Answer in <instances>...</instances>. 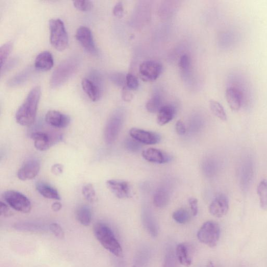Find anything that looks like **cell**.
Returning a JSON list of instances; mask_svg holds the SVG:
<instances>
[{"label":"cell","instance_id":"obj_42","mask_svg":"<svg viewBox=\"0 0 267 267\" xmlns=\"http://www.w3.org/2000/svg\"><path fill=\"white\" fill-rule=\"evenodd\" d=\"M188 203L192 215L193 216L197 215L199 210L198 200L196 198H190L188 199Z\"/></svg>","mask_w":267,"mask_h":267},{"label":"cell","instance_id":"obj_4","mask_svg":"<svg viewBox=\"0 0 267 267\" xmlns=\"http://www.w3.org/2000/svg\"><path fill=\"white\" fill-rule=\"evenodd\" d=\"M51 42L58 51H63L68 45V37L64 23L60 19H52L50 21Z\"/></svg>","mask_w":267,"mask_h":267},{"label":"cell","instance_id":"obj_19","mask_svg":"<svg viewBox=\"0 0 267 267\" xmlns=\"http://www.w3.org/2000/svg\"><path fill=\"white\" fill-rule=\"evenodd\" d=\"M54 60L52 54L48 52L40 53L35 61V67L40 70L47 71L52 68Z\"/></svg>","mask_w":267,"mask_h":267},{"label":"cell","instance_id":"obj_23","mask_svg":"<svg viewBox=\"0 0 267 267\" xmlns=\"http://www.w3.org/2000/svg\"><path fill=\"white\" fill-rule=\"evenodd\" d=\"M176 255L180 264L185 266H189L192 263V259L189 252L188 247L184 244L179 245L176 248Z\"/></svg>","mask_w":267,"mask_h":267},{"label":"cell","instance_id":"obj_24","mask_svg":"<svg viewBox=\"0 0 267 267\" xmlns=\"http://www.w3.org/2000/svg\"><path fill=\"white\" fill-rule=\"evenodd\" d=\"M77 219L84 226H88L92 221V213L90 209L87 206H80L76 211Z\"/></svg>","mask_w":267,"mask_h":267},{"label":"cell","instance_id":"obj_35","mask_svg":"<svg viewBox=\"0 0 267 267\" xmlns=\"http://www.w3.org/2000/svg\"><path fill=\"white\" fill-rule=\"evenodd\" d=\"M125 148L129 151L136 152L140 150V143L132 138H128L125 141Z\"/></svg>","mask_w":267,"mask_h":267},{"label":"cell","instance_id":"obj_3","mask_svg":"<svg viewBox=\"0 0 267 267\" xmlns=\"http://www.w3.org/2000/svg\"><path fill=\"white\" fill-rule=\"evenodd\" d=\"M79 65L80 60L76 57L62 61L53 72L50 81L51 87L56 88L62 86L75 74Z\"/></svg>","mask_w":267,"mask_h":267},{"label":"cell","instance_id":"obj_15","mask_svg":"<svg viewBox=\"0 0 267 267\" xmlns=\"http://www.w3.org/2000/svg\"><path fill=\"white\" fill-rule=\"evenodd\" d=\"M46 124L53 127L63 129L68 126L70 123L69 116L56 110L48 111L45 116Z\"/></svg>","mask_w":267,"mask_h":267},{"label":"cell","instance_id":"obj_32","mask_svg":"<svg viewBox=\"0 0 267 267\" xmlns=\"http://www.w3.org/2000/svg\"><path fill=\"white\" fill-rule=\"evenodd\" d=\"M13 47V43L8 41L0 47V60H1V67H3L11 54Z\"/></svg>","mask_w":267,"mask_h":267},{"label":"cell","instance_id":"obj_11","mask_svg":"<svg viewBox=\"0 0 267 267\" xmlns=\"http://www.w3.org/2000/svg\"><path fill=\"white\" fill-rule=\"evenodd\" d=\"M40 169V162L37 159H31L24 163L18 169L17 177L21 181L32 180L37 177Z\"/></svg>","mask_w":267,"mask_h":267},{"label":"cell","instance_id":"obj_10","mask_svg":"<svg viewBox=\"0 0 267 267\" xmlns=\"http://www.w3.org/2000/svg\"><path fill=\"white\" fill-rule=\"evenodd\" d=\"M76 38L85 50L91 55L98 54L91 30L86 27H81L76 33Z\"/></svg>","mask_w":267,"mask_h":267},{"label":"cell","instance_id":"obj_7","mask_svg":"<svg viewBox=\"0 0 267 267\" xmlns=\"http://www.w3.org/2000/svg\"><path fill=\"white\" fill-rule=\"evenodd\" d=\"M123 123L124 115L120 111H116L110 117L104 132L105 140L108 144L113 143L116 140Z\"/></svg>","mask_w":267,"mask_h":267},{"label":"cell","instance_id":"obj_13","mask_svg":"<svg viewBox=\"0 0 267 267\" xmlns=\"http://www.w3.org/2000/svg\"><path fill=\"white\" fill-rule=\"evenodd\" d=\"M229 208V202L227 197L224 193L218 194L211 203L209 210L210 213L216 217L226 215Z\"/></svg>","mask_w":267,"mask_h":267},{"label":"cell","instance_id":"obj_34","mask_svg":"<svg viewBox=\"0 0 267 267\" xmlns=\"http://www.w3.org/2000/svg\"><path fill=\"white\" fill-rule=\"evenodd\" d=\"M177 257L172 249L167 250L162 267H178Z\"/></svg>","mask_w":267,"mask_h":267},{"label":"cell","instance_id":"obj_25","mask_svg":"<svg viewBox=\"0 0 267 267\" xmlns=\"http://www.w3.org/2000/svg\"><path fill=\"white\" fill-rule=\"evenodd\" d=\"M32 71V67H28L21 71L9 81V86L10 87L17 86L26 82L31 76Z\"/></svg>","mask_w":267,"mask_h":267},{"label":"cell","instance_id":"obj_26","mask_svg":"<svg viewBox=\"0 0 267 267\" xmlns=\"http://www.w3.org/2000/svg\"><path fill=\"white\" fill-rule=\"evenodd\" d=\"M14 228L17 230L34 233H42L46 230V228L44 226L31 223H17L14 225Z\"/></svg>","mask_w":267,"mask_h":267},{"label":"cell","instance_id":"obj_1","mask_svg":"<svg viewBox=\"0 0 267 267\" xmlns=\"http://www.w3.org/2000/svg\"><path fill=\"white\" fill-rule=\"evenodd\" d=\"M40 95L41 88L38 86L34 87L29 93L16 113V120L19 125L30 127L34 123Z\"/></svg>","mask_w":267,"mask_h":267},{"label":"cell","instance_id":"obj_47","mask_svg":"<svg viewBox=\"0 0 267 267\" xmlns=\"http://www.w3.org/2000/svg\"><path fill=\"white\" fill-rule=\"evenodd\" d=\"M52 172L56 176L62 175L63 172V166L60 163L54 164L52 167Z\"/></svg>","mask_w":267,"mask_h":267},{"label":"cell","instance_id":"obj_21","mask_svg":"<svg viewBox=\"0 0 267 267\" xmlns=\"http://www.w3.org/2000/svg\"><path fill=\"white\" fill-rule=\"evenodd\" d=\"M226 97L231 109L234 111L239 110L241 99L240 92L235 88H230L226 90Z\"/></svg>","mask_w":267,"mask_h":267},{"label":"cell","instance_id":"obj_18","mask_svg":"<svg viewBox=\"0 0 267 267\" xmlns=\"http://www.w3.org/2000/svg\"><path fill=\"white\" fill-rule=\"evenodd\" d=\"M36 188L41 196L45 199L60 200L61 197L58 190L52 185L43 182H38Z\"/></svg>","mask_w":267,"mask_h":267},{"label":"cell","instance_id":"obj_29","mask_svg":"<svg viewBox=\"0 0 267 267\" xmlns=\"http://www.w3.org/2000/svg\"><path fill=\"white\" fill-rule=\"evenodd\" d=\"M210 108L212 113L220 119L226 121L227 115L223 106L217 102L211 100L209 102Z\"/></svg>","mask_w":267,"mask_h":267},{"label":"cell","instance_id":"obj_2","mask_svg":"<svg viewBox=\"0 0 267 267\" xmlns=\"http://www.w3.org/2000/svg\"><path fill=\"white\" fill-rule=\"evenodd\" d=\"M93 232L96 239L106 250L116 257L123 256L122 247L109 226L103 223H96Z\"/></svg>","mask_w":267,"mask_h":267},{"label":"cell","instance_id":"obj_6","mask_svg":"<svg viewBox=\"0 0 267 267\" xmlns=\"http://www.w3.org/2000/svg\"><path fill=\"white\" fill-rule=\"evenodd\" d=\"M3 198L5 201L16 211L28 213L32 210V205L30 200L19 191L7 190L4 193Z\"/></svg>","mask_w":267,"mask_h":267},{"label":"cell","instance_id":"obj_33","mask_svg":"<svg viewBox=\"0 0 267 267\" xmlns=\"http://www.w3.org/2000/svg\"><path fill=\"white\" fill-rule=\"evenodd\" d=\"M82 193L85 200L89 203H93L96 200V192L91 184H86L83 186Z\"/></svg>","mask_w":267,"mask_h":267},{"label":"cell","instance_id":"obj_14","mask_svg":"<svg viewBox=\"0 0 267 267\" xmlns=\"http://www.w3.org/2000/svg\"><path fill=\"white\" fill-rule=\"evenodd\" d=\"M129 134L132 138L145 144H155L161 141V137L158 133L137 128L131 129Z\"/></svg>","mask_w":267,"mask_h":267},{"label":"cell","instance_id":"obj_30","mask_svg":"<svg viewBox=\"0 0 267 267\" xmlns=\"http://www.w3.org/2000/svg\"><path fill=\"white\" fill-rule=\"evenodd\" d=\"M162 101L160 95H155L145 105L147 110L152 113L158 112L161 106Z\"/></svg>","mask_w":267,"mask_h":267},{"label":"cell","instance_id":"obj_44","mask_svg":"<svg viewBox=\"0 0 267 267\" xmlns=\"http://www.w3.org/2000/svg\"><path fill=\"white\" fill-rule=\"evenodd\" d=\"M126 86L123 87L122 92L123 99L126 102H130L133 98V94Z\"/></svg>","mask_w":267,"mask_h":267},{"label":"cell","instance_id":"obj_22","mask_svg":"<svg viewBox=\"0 0 267 267\" xmlns=\"http://www.w3.org/2000/svg\"><path fill=\"white\" fill-rule=\"evenodd\" d=\"M169 200V190L164 186L158 188L154 196V205L158 208H163L168 203Z\"/></svg>","mask_w":267,"mask_h":267},{"label":"cell","instance_id":"obj_41","mask_svg":"<svg viewBox=\"0 0 267 267\" xmlns=\"http://www.w3.org/2000/svg\"><path fill=\"white\" fill-rule=\"evenodd\" d=\"M113 13L118 18H122L124 14V8L122 3H118L114 7Z\"/></svg>","mask_w":267,"mask_h":267},{"label":"cell","instance_id":"obj_16","mask_svg":"<svg viewBox=\"0 0 267 267\" xmlns=\"http://www.w3.org/2000/svg\"><path fill=\"white\" fill-rule=\"evenodd\" d=\"M142 156L145 160L158 164L166 163L171 161L172 157L161 150L150 148L144 150Z\"/></svg>","mask_w":267,"mask_h":267},{"label":"cell","instance_id":"obj_38","mask_svg":"<svg viewBox=\"0 0 267 267\" xmlns=\"http://www.w3.org/2000/svg\"><path fill=\"white\" fill-rule=\"evenodd\" d=\"M48 229L58 238L64 237L65 233L61 226L57 223H53L48 227Z\"/></svg>","mask_w":267,"mask_h":267},{"label":"cell","instance_id":"obj_39","mask_svg":"<svg viewBox=\"0 0 267 267\" xmlns=\"http://www.w3.org/2000/svg\"><path fill=\"white\" fill-rule=\"evenodd\" d=\"M111 80L118 86H125L126 82V77H124V75L119 72H115L110 76Z\"/></svg>","mask_w":267,"mask_h":267},{"label":"cell","instance_id":"obj_43","mask_svg":"<svg viewBox=\"0 0 267 267\" xmlns=\"http://www.w3.org/2000/svg\"><path fill=\"white\" fill-rule=\"evenodd\" d=\"M0 213L4 217H9L13 215V212L9 206L3 202L0 203Z\"/></svg>","mask_w":267,"mask_h":267},{"label":"cell","instance_id":"obj_37","mask_svg":"<svg viewBox=\"0 0 267 267\" xmlns=\"http://www.w3.org/2000/svg\"><path fill=\"white\" fill-rule=\"evenodd\" d=\"M74 5L75 8L81 11H88L92 7V3L89 1H74Z\"/></svg>","mask_w":267,"mask_h":267},{"label":"cell","instance_id":"obj_49","mask_svg":"<svg viewBox=\"0 0 267 267\" xmlns=\"http://www.w3.org/2000/svg\"><path fill=\"white\" fill-rule=\"evenodd\" d=\"M208 267H214L213 264L212 263H210L208 265Z\"/></svg>","mask_w":267,"mask_h":267},{"label":"cell","instance_id":"obj_27","mask_svg":"<svg viewBox=\"0 0 267 267\" xmlns=\"http://www.w3.org/2000/svg\"><path fill=\"white\" fill-rule=\"evenodd\" d=\"M143 225L150 234L156 237L158 234V227L155 220L151 213L148 211H145L143 215Z\"/></svg>","mask_w":267,"mask_h":267},{"label":"cell","instance_id":"obj_9","mask_svg":"<svg viewBox=\"0 0 267 267\" xmlns=\"http://www.w3.org/2000/svg\"><path fill=\"white\" fill-rule=\"evenodd\" d=\"M162 65L155 61H147L142 63L139 68V75L142 81L151 82L156 81L161 74Z\"/></svg>","mask_w":267,"mask_h":267},{"label":"cell","instance_id":"obj_36","mask_svg":"<svg viewBox=\"0 0 267 267\" xmlns=\"http://www.w3.org/2000/svg\"><path fill=\"white\" fill-rule=\"evenodd\" d=\"M126 86L130 90H136L139 87V82L134 75L129 74L126 76Z\"/></svg>","mask_w":267,"mask_h":267},{"label":"cell","instance_id":"obj_17","mask_svg":"<svg viewBox=\"0 0 267 267\" xmlns=\"http://www.w3.org/2000/svg\"><path fill=\"white\" fill-rule=\"evenodd\" d=\"M82 86L90 100L94 102L99 101L101 96V86L90 79L84 78L82 81Z\"/></svg>","mask_w":267,"mask_h":267},{"label":"cell","instance_id":"obj_31","mask_svg":"<svg viewBox=\"0 0 267 267\" xmlns=\"http://www.w3.org/2000/svg\"><path fill=\"white\" fill-rule=\"evenodd\" d=\"M174 220L180 224H185L190 220L188 211L184 208H180L175 211L173 215Z\"/></svg>","mask_w":267,"mask_h":267},{"label":"cell","instance_id":"obj_12","mask_svg":"<svg viewBox=\"0 0 267 267\" xmlns=\"http://www.w3.org/2000/svg\"><path fill=\"white\" fill-rule=\"evenodd\" d=\"M107 187L119 199H128L131 197L130 184L127 181L109 180L106 182Z\"/></svg>","mask_w":267,"mask_h":267},{"label":"cell","instance_id":"obj_48","mask_svg":"<svg viewBox=\"0 0 267 267\" xmlns=\"http://www.w3.org/2000/svg\"><path fill=\"white\" fill-rule=\"evenodd\" d=\"M62 204L59 202L54 203L52 206V209L55 212L59 211L62 209Z\"/></svg>","mask_w":267,"mask_h":267},{"label":"cell","instance_id":"obj_40","mask_svg":"<svg viewBox=\"0 0 267 267\" xmlns=\"http://www.w3.org/2000/svg\"><path fill=\"white\" fill-rule=\"evenodd\" d=\"M190 64L189 57L187 55H184L180 58L179 61V67L183 70H187L189 69Z\"/></svg>","mask_w":267,"mask_h":267},{"label":"cell","instance_id":"obj_5","mask_svg":"<svg viewBox=\"0 0 267 267\" xmlns=\"http://www.w3.org/2000/svg\"><path fill=\"white\" fill-rule=\"evenodd\" d=\"M221 230L219 225L213 221L206 222L198 233V237L202 244L213 248L219 241Z\"/></svg>","mask_w":267,"mask_h":267},{"label":"cell","instance_id":"obj_8","mask_svg":"<svg viewBox=\"0 0 267 267\" xmlns=\"http://www.w3.org/2000/svg\"><path fill=\"white\" fill-rule=\"evenodd\" d=\"M34 141L35 148L39 151L44 152L53 145L62 140V136L58 134H48L42 132L33 133L31 135Z\"/></svg>","mask_w":267,"mask_h":267},{"label":"cell","instance_id":"obj_46","mask_svg":"<svg viewBox=\"0 0 267 267\" xmlns=\"http://www.w3.org/2000/svg\"><path fill=\"white\" fill-rule=\"evenodd\" d=\"M176 129L179 135H184L186 133V128L182 120H178L176 125Z\"/></svg>","mask_w":267,"mask_h":267},{"label":"cell","instance_id":"obj_20","mask_svg":"<svg viewBox=\"0 0 267 267\" xmlns=\"http://www.w3.org/2000/svg\"><path fill=\"white\" fill-rule=\"evenodd\" d=\"M176 114L175 108L171 105L162 106L157 115V123L160 126H163L173 120Z\"/></svg>","mask_w":267,"mask_h":267},{"label":"cell","instance_id":"obj_28","mask_svg":"<svg viewBox=\"0 0 267 267\" xmlns=\"http://www.w3.org/2000/svg\"><path fill=\"white\" fill-rule=\"evenodd\" d=\"M257 193L259 198L260 206L262 210L267 209V180L263 179L257 186Z\"/></svg>","mask_w":267,"mask_h":267},{"label":"cell","instance_id":"obj_45","mask_svg":"<svg viewBox=\"0 0 267 267\" xmlns=\"http://www.w3.org/2000/svg\"><path fill=\"white\" fill-rule=\"evenodd\" d=\"M18 62V59L17 58H14L11 60L8 63L5 64L3 67H2V75L6 72L9 71L10 69L12 68Z\"/></svg>","mask_w":267,"mask_h":267}]
</instances>
